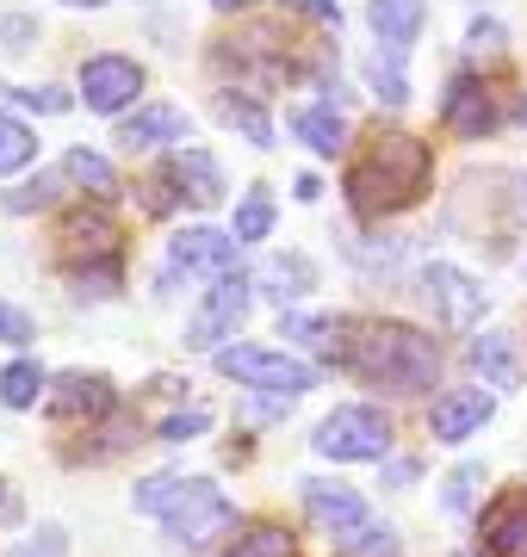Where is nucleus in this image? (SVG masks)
I'll use <instances>...</instances> for the list:
<instances>
[{
  "label": "nucleus",
  "mask_w": 527,
  "mask_h": 557,
  "mask_svg": "<svg viewBox=\"0 0 527 557\" xmlns=\"http://www.w3.org/2000/svg\"><path fill=\"white\" fill-rule=\"evenodd\" d=\"M422 186H428V143L391 131V137L372 143L366 161H354L347 199H354L360 218H385V211H404V205L422 199Z\"/></svg>",
  "instance_id": "obj_1"
},
{
  "label": "nucleus",
  "mask_w": 527,
  "mask_h": 557,
  "mask_svg": "<svg viewBox=\"0 0 527 557\" xmlns=\"http://www.w3.org/2000/svg\"><path fill=\"white\" fill-rule=\"evenodd\" d=\"M347 359H354L360 379L385 384V391H428L434 372H441V347L422 329H404V322H366Z\"/></svg>",
  "instance_id": "obj_2"
},
{
  "label": "nucleus",
  "mask_w": 527,
  "mask_h": 557,
  "mask_svg": "<svg viewBox=\"0 0 527 557\" xmlns=\"http://www.w3.org/2000/svg\"><path fill=\"white\" fill-rule=\"evenodd\" d=\"M230 502H223V490H211L205 478H186L181 496H174V508L162 515L168 539L181 545V552H205V545H218L223 533H230Z\"/></svg>",
  "instance_id": "obj_3"
},
{
  "label": "nucleus",
  "mask_w": 527,
  "mask_h": 557,
  "mask_svg": "<svg viewBox=\"0 0 527 557\" xmlns=\"http://www.w3.org/2000/svg\"><path fill=\"white\" fill-rule=\"evenodd\" d=\"M223 379L248 384V391H280V397H298L310 391V366L292 354H273V347H223L218 354Z\"/></svg>",
  "instance_id": "obj_4"
},
{
  "label": "nucleus",
  "mask_w": 527,
  "mask_h": 557,
  "mask_svg": "<svg viewBox=\"0 0 527 557\" xmlns=\"http://www.w3.org/2000/svg\"><path fill=\"white\" fill-rule=\"evenodd\" d=\"M317 453L342 458V465H360V458H385L391 453V421L379 409H335V416L317 428Z\"/></svg>",
  "instance_id": "obj_5"
},
{
  "label": "nucleus",
  "mask_w": 527,
  "mask_h": 557,
  "mask_svg": "<svg viewBox=\"0 0 527 557\" xmlns=\"http://www.w3.org/2000/svg\"><path fill=\"white\" fill-rule=\"evenodd\" d=\"M422 298L434 304V317L446 329H471V322L485 317V285L471 273H459V267H446V260H434L422 273Z\"/></svg>",
  "instance_id": "obj_6"
},
{
  "label": "nucleus",
  "mask_w": 527,
  "mask_h": 557,
  "mask_svg": "<svg viewBox=\"0 0 527 557\" xmlns=\"http://www.w3.org/2000/svg\"><path fill=\"white\" fill-rule=\"evenodd\" d=\"M248 317V278H218L211 285V298L193 310V322H186V347H218V341H230L236 329H243Z\"/></svg>",
  "instance_id": "obj_7"
},
{
  "label": "nucleus",
  "mask_w": 527,
  "mask_h": 557,
  "mask_svg": "<svg viewBox=\"0 0 527 557\" xmlns=\"http://www.w3.org/2000/svg\"><path fill=\"white\" fill-rule=\"evenodd\" d=\"M143 94V69L131 57H94L82 69V100H87V112H124V106Z\"/></svg>",
  "instance_id": "obj_8"
},
{
  "label": "nucleus",
  "mask_w": 527,
  "mask_h": 557,
  "mask_svg": "<svg viewBox=\"0 0 527 557\" xmlns=\"http://www.w3.org/2000/svg\"><path fill=\"white\" fill-rule=\"evenodd\" d=\"M305 515L317 533H329V545H342L347 533L366 527V502L347 483H305Z\"/></svg>",
  "instance_id": "obj_9"
},
{
  "label": "nucleus",
  "mask_w": 527,
  "mask_h": 557,
  "mask_svg": "<svg viewBox=\"0 0 527 557\" xmlns=\"http://www.w3.org/2000/svg\"><path fill=\"white\" fill-rule=\"evenodd\" d=\"M441 119H446V131L453 137H490L497 131V106H490V94H485V81H471V75H459L453 87H446V100H441Z\"/></svg>",
  "instance_id": "obj_10"
},
{
  "label": "nucleus",
  "mask_w": 527,
  "mask_h": 557,
  "mask_svg": "<svg viewBox=\"0 0 527 557\" xmlns=\"http://www.w3.org/2000/svg\"><path fill=\"white\" fill-rule=\"evenodd\" d=\"M168 260H174L181 273H218V278H230V267H236V242L199 223V230H181V236H174Z\"/></svg>",
  "instance_id": "obj_11"
},
{
  "label": "nucleus",
  "mask_w": 527,
  "mask_h": 557,
  "mask_svg": "<svg viewBox=\"0 0 527 557\" xmlns=\"http://www.w3.org/2000/svg\"><path fill=\"white\" fill-rule=\"evenodd\" d=\"M106 409H112V384L100 372H62L57 391H50V416H62V421H82V416L94 421Z\"/></svg>",
  "instance_id": "obj_12"
},
{
  "label": "nucleus",
  "mask_w": 527,
  "mask_h": 557,
  "mask_svg": "<svg viewBox=\"0 0 527 557\" xmlns=\"http://www.w3.org/2000/svg\"><path fill=\"white\" fill-rule=\"evenodd\" d=\"M490 409H497V403H490L485 391H446V397L434 403V421H428V428H434V440H466L471 428L490 421Z\"/></svg>",
  "instance_id": "obj_13"
},
{
  "label": "nucleus",
  "mask_w": 527,
  "mask_h": 557,
  "mask_svg": "<svg viewBox=\"0 0 527 557\" xmlns=\"http://www.w3.org/2000/svg\"><path fill=\"white\" fill-rule=\"evenodd\" d=\"M471 366L485 372L490 391H522V379H527V366H522V354H515L508 335H478L471 341Z\"/></svg>",
  "instance_id": "obj_14"
},
{
  "label": "nucleus",
  "mask_w": 527,
  "mask_h": 557,
  "mask_svg": "<svg viewBox=\"0 0 527 557\" xmlns=\"http://www.w3.org/2000/svg\"><path fill=\"white\" fill-rule=\"evenodd\" d=\"M366 20H372V32H379L391 50H409L416 32H422V20H428V7H422V0H372V7H366Z\"/></svg>",
  "instance_id": "obj_15"
},
{
  "label": "nucleus",
  "mask_w": 527,
  "mask_h": 557,
  "mask_svg": "<svg viewBox=\"0 0 527 557\" xmlns=\"http://www.w3.org/2000/svg\"><path fill=\"white\" fill-rule=\"evenodd\" d=\"M181 131H186L181 106H143L137 119L119 131V143H124V149H156V143H174Z\"/></svg>",
  "instance_id": "obj_16"
},
{
  "label": "nucleus",
  "mask_w": 527,
  "mask_h": 557,
  "mask_svg": "<svg viewBox=\"0 0 527 557\" xmlns=\"http://www.w3.org/2000/svg\"><path fill=\"white\" fill-rule=\"evenodd\" d=\"M168 174L181 180L186 193L199 205H218L223 199V180H218V161L205 156V149H174V161H168Z\"/></svg>",
  "instance_id": "obj_17"
},
{
  "label": "nucleus",
  "mask_w": 527,
  "mask_h": 557,
  "mask_svg": "<svg viewBox=\"0 0 527 557\" xmlns=\"http://www.w3.org/2000/svg\"><path fill=\"white\" fill-rule=\"evenodd\" d=\"M255 278H261L267 298H280V304H285V298H305L317 273H310V260H305V255H273V260H261V273H255Z\"/></svg>",
  "instance_id": "obj_18"
},
{
  "label": "nucleus",
  "mask_w": 527,
  "mask_h": 557,
  "mask_svg": "<svg viewBox=\"0 0 527 557\" xmlns=\"http://www.w3.org/2000/svg\"><path fill=\"white\" fill-rule=\"evenodd\" d=\"M292 131H298L317 156H342V149H347V124H342V112H335V106H310V112H298V119H292Z\"/></svg>",
  "instance_id": "obj_19"
},
{
  "label": "nucleus",
  "mask_w": 527,
  "mask_h": 557,
  "mask_svg": "<svg viewBox=\"0 0 527 557\" xmlns=\"http://www.w3.org/2000/svg\"><path fill=\"white\" fill-rule=\"evenodd\" d=\"M485 552L490 557H508V552H527V502H508L485 520Z\"/></svg>",
  "instance_id": "obj_20"
},
{
  "label": "nucleus",
  "mask_w": 527,
  "mask_h": 557,
  "mask_svg": "<svg viewBox=\"0 0 527 557\" xmlns=\"http://www.w3.org/2000/svg\"><path fill=\"white\" fill-rule=\"evenodd\" d=\"M62 180H75L94 199H112V193H119V174H112L94 149H69V156H62Z\"/></svg>",
  "instance_id": "obj_21"
},
{
  "label": "nucleus",
  "mask_w": 527,
  "mask_h": 557,
  "mask_svg": "<svg viewBox=\"0 0 527 557\" xmlns=\"http://www.w3.org/2000/svg\"><path fill=\"white\" fill-rule=\"evenodd\" d=\"M44 384H50V379H44L32 359H13V366L0 372V403H7V409H32Z\"/></svg>",
  "instance_id": "obj_22"
},
{
  "label": "nucleus",
  "mask_w": 527,
  "mask_h": 557,
  "mask_svg": "<svg viewBox=\"0 0 527 557\" xmlns=\"http://www.w3.org/2000/svg\"><path fill=\"white\" fill-rule=\"evenodd\" d=\"M25 161H38V137L20 119H0V174H20Z\"/></svg>",
  "instance_id": "obj_23"
},
{
  "label": "nucleus",
  "mask_w": 527,
  "mask_h": 557,
  "mask_svg": "<svg viewBox=\"0 0 527 557\" xmlns=\"http://www.w3.org/2000/svg\"><path fill=\"white\" fill-rule=\"evenodd\" d=\"M62 242H69V248H87V255H112V223L75 211V218L62 223Z\"/></svg>",
  "instance_id": "obj_24"
},
{
  "label": "nucleus",
  "mask_w": 527,
  "mask_h": 557,
  "mask_svg": "<svg viewBox=\"0 0 527 557\" xmlns=\"http://www.w3.org/2000/svg\"><path fill=\"white\" fill-rule=\"evenodd\" d=\"M335 552H342V557H397V533H391V527H372V520H366L360 533H347L342 545H335Z\"/></svg>",
  "instance_id": "obj_25"
},
{
  "label": "nucleus",
  "mask_w": 527,
  "mask_h": 557,
  "mask_svg": "<svg viewBox=\"0 0 527 557\" xmlns=\"http://www.w3.org/2000/svg\"><path fill=\"white\" fill-rule=\"evenodd\" d=\"M223 119L236 124V131H243L248 143H261V149L273 143V124H267V112H261L255 100H236V94H230V100H223Z\"/></svg>",
  "instance_id": "obj_26"
},
{
  "label": "nucleus",
  "mask_w": 527,
  "mask_h": 557,
  "mask_svg": "<svg viewBox=\"0 0 527 557\" xmlns=\"http://www.w3.org/2000/svg\"><path fill=\"white\" fill-rule=\"evenodd\" d=\"M273 230V199L267 193H248L243 211H236V242H261Z\"/></svg>",
  "instance_id": "obj_27"
},
{
  "label": "nucleus",
  "mask_w": 527,
  "mask_h": 557,
  "mask_svg": "<svg viewBox=\"0 0 527 557\" xmlns=\"http://www.w3.org/2000/svg\"><path fill=\"white\" fill-rule=\"evenodd\" d=\"M478 483H485V465H459L446 478V515H466L471 502H478Z\"/></svg>",
  "instance_id": "obj_28"
},
{
  "label": "nucleus",
  "mask_w": 527,
  "mask_h": 557,
  "mask_svg": "<svg viewBox=\"0 0 527 557\" xmlns=\"http://www.w3.org/2000/svg\"><path fill=\"white\" fill-rule=\"evenodd\" d=\"M181 483L186 478H168V471H162V478H143L137 483V508H143V515H168L174 496H181Z\"/></svg>",
  "instance_id": "obj_29"
},
{
  "label": "nucleus",
  "mask_w": 527,
  "mask_h": 557,
  "mask_svg": "<svg viewBox=\"0 0 527 557\" xmlns=\"http://www.w3.org/2000/svg\"><path fill=\"white\" fill-rule=\"evenodd\" d=\"M280 335L310 341V347H335V322L329 317H280Z\"/></svg>",
  "instance_id": "obj_30"
},
{
  "label": "nucleus",
  "mask_w": 527,
  "mask_h": 557,
  "mask_svg": "<svg viewBox=\"0 0 527 557\" xmlns=\"http://www.w3.org/2000/svg\"><path fill=\"white\" fill-rule=\"evenodd\" d=\"M230 557H292V539H285L280 527H261V533H248Z\"/></svg>",
  "instance_id": "obj_31"
},
{
  "label": "nucleus",
  "mask_w": 527,
  "mask_h": 557,
  "mask_svg": "<svg viewBox=\"0 0 527 557\" xmlns=\"http://www.w3.org/2000/svg\"><path fill=\"white\" fill-rule=\"evenodd\" d=\"M57 199V174H38L32 186H20V193H7V211H38V205Z\"/></svg>",
  "instance_id": "obj_32"
},
{
  "label": "nucleus",
  "mask_w": 527,
  "mask_h": 557,
  "mask_svg": "<svg viewBox=\"0 0 527 557\" xmlns=\"http://www.w3.org/2000/svg\"><path fill=\"white\" fill-rule=\"evenodd\" d=\"M7 557H62V527H38V533L20 539Z\"/></svg>",
  "instance_id": "obj_33"
},
{
  "label": "nucleus",
  "mask_w": 527,
  "mask_h": 557,
  "mask_svg": "<svg viewBox=\"0 0 527 557\" xmlns=\"http://www.w3.org/2000/svg\"><path fill=\"white\" fill-rule=\"evenodd\" d=\"M205 428H211V416H205V409H186V416H168L156 434L162 440H193V434H205Z\"/></svg>",
  "instance_id": "obj_34"
},
{
  "label": "nucleus",
  "mask_w": 527,
  "mask_h": 557,
  "mask_svg": "<svg viewBox=\"0 0 527 557\" xmlns=\"http://www.w3.org/2000/svg\"><path fill=\"white\" fill-rule=\"evenodd\" d=\"M20 106H38V112H69V94L62 87H25V94H13Z\"/></svg>",
  "instance_id": "obj_35"
},
{
  "label": "nucleus",
  "mask_w": 527,
  "mask_h": 557,
  "mask_svg": "<svg viewBox=\"0 0 527 557\" xmlns=\"http://www.w3.org/2000/svg\"><path fill=\"white\" fill-rule=\"evenodd\" d=\"M0 341H13V347H20V341H32V317H25V310H13V304H0Z\"/></svg>",
  "instance_id": "obj_36"
},
{
  "label": "nucleus",
  "mask_w": 527,
  "mask_h": 557,
  "mask_svg": "<svg viewBox=\"0 0 527 557\" xmlns=\"http://www.w3.org/2000/svg\"><path fill=\"white\" fill-rule=\"evenodd\" d=\"M471 50H478V57H497V50H503V25L478 20V25H471Z\"/></svg>",
  "instance_id": "obj_37"
},
{
  "label": "nucleus",
  "mask_w": 527,
  "mask_h": 557,
  "mask_svg": "<svg viewBox=\"0 0 527 557\" xmlns=\"http://www.w3.org/2000/svg\"><path fill=\"white\" fill-rule=\"evenodd\" d=\"M292 7H305L310 20H323V25H342V7L335 0H292Z\"/></svg>",
  "instance_id": "obj_38"
},
{
  "label": "nucleus",
  "mask_w": 527,
  "mask_h": 557,
  "mask_svg": "<svg viewBox=\"0 0 527 557\" xmlns=\"http://www.w3.org/2000/svg\"><path fill=\"white\" fill-rule=\"evenodd\" d=\"M7 38H13L7 50H25V38H32V20H7Z\"/></svg>",
  "instance_id": "obj_39"
},
{
  "label": "nucleus",
  "mask_w": 527,
  "mask_h": 557,
  "mask_svg": "<svg viewBox=\"0 0 527 557\" xmlns=\"http://www.w3.org/2000/svg\"><path fill=\"white\" fill-rule=\"evenodd\" d=\"M69 7H100V0H69Z\"/></svg>",
  "instance_id": "obj_40"
},
{
  "label": "nucleus",
  "mask_w": 527,
  "mask_h": 557,
  "mask_svg": "<svg viewBox=\"0 0 527 557\" xmlns=\"http://www.w3.org/2000/svg\"><path fill=\"white\" fill-rule=\"evenodd\" d=\"M218 7H243V0H218Z\"/></svg>",
  "instance_id": "obj_41"
}]
</instances>
